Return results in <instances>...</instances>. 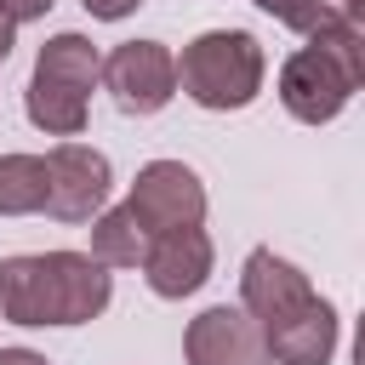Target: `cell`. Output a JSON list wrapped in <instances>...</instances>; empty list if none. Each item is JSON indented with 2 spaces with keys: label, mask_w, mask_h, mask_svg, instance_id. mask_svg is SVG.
Returning <instances> with one entry per match:
<instances>
[{
  "label": "cell",
  "mask_w": 365,
  "mask_h": 365,
  "mask_svg": "<svg viewBox=\"0 0 365 365\" xmlns=\"http://www.w3.org/2000/svg\"><path fill=\"white\" fill-rule=\"evenodd\" d=\"M365 80V23L342 17L279 63V103L302 125H331Z\"/></svg>",
  "instance_id": "obj_1"
},
{
  "label": "cell",
  "mask_w": 365,
  "mask_h": 365,
  "mask_svg": "<svg viewBox=\"0 0 365 365\" xmlns=\"http://www.w3.org/2000/svg\"><path fill=\"white\" fill-rule=\"evenodd\" d=\"M268 80V57L251 29H205L177 57V91L211 114L251 108Z\"/></svg>",
  "instance_id": "obj_2"
},
{
  "label": "cell",
  "mask_w": 365,
  "mask_h": 365,
  "mask_svg": "<svg viewBox=\"0 0 365 365\" xmlns=\"http://www.w3.org/2000/svg\"><path fill=\"white\" fill-rule=\"evenodd\" d=\"M97 80L108 86V97H114L120 114L148 120V114H160L177 97V57L160 40H120L103 57V74Z\"/></svg>",
  "instance_id": "obj_3"
},
{
  "label": "cell",
  "mask_w": 365,
  "mask_h": 365,
  "mask_svg": "<svg viewBox=\"0 0 365 365\" xmlns=\"http://www.w3.org/2000/svg\"><path fill=\"white\" fill-rule=\"evenodd\" d=\"M125 205L148 228V240L171 234V228H200L205 222V182L182 160H148V165H137Z\"/></svg>",
  "instance_id": "obj_4"
},
{
  "label": "cell",
  "mask_w": 365,
  "mask_h": 365,
  "mask_svg": "<svg viewBox=\"0 0 365 365\" xmlns=\"http://www.w3.org/2000/svg\"><path fill=\"white\" fill-rule=\"evenodd\" d=\"M114 194V165L91 143H57L46 154V217L91 222Z\"/></svg>",
  "instance_id": "obj_5"
},
{
  "label": "cell",
  "mask_w": 365,
  "mask_h": 365,
  "mask_svg": "<svg viewBox=\"0 0 365 365\" xmlns=\"http://www.w3.org/2000/svg\"><path fill=\"white\" fill-rule=\"evenodd\" d=\"M46 325H91L114 302V274L86 251H40Z\"/></svg>",
  "instance_id": "obj_6"
},
{
  "label": "cell",
  "mask_w": 365,
  "mask_h": 365,
  "mask_svg": "<svg viewBox=\"0 0 365 365\" xmlns=\"http://www.w3.org/2000/svg\"><path fill=\"white\" fill-rule=\"evenodd\" d=\"M182 359L188 365H268V342H262V325L240 302H217L188 319Z\"/></svg>",
  "instance_id": "obj_7"
},
{
  "label": "cell",
  "mask_w": 365,
  "mask_h": 365,
  "mask_svg": "<svg viewBox=\"0 0 365 365\" xmlns=\"http://www.w3.org/2000/svg\"><path fill=\"white\" fill-rule=\"evenodd\" d=\"M308 297H319L314 291V279L291 262V257H279L274 245H257L245 262H240V308L268 331L274 319H285L291 308H302Z\"/></svg>",
  "instance_id": "obj_8"
},
{
  "label": "cell",
  "mask_w": 365,
  "mask_h": 365,
  "mask_svg": "<svg viewBox=\"0 0 365 365\" xmlns=\"http://www.w3.org/2000/svg\"><path fill=\"white\" fill-rule=\"evenodd\" d=\"M211 234L205 228H171V234H154L148 240V257H143V279L160 302H182L194 297L205 279H211Z\"/></svg>",
  "instance_id": "obj_9"
},
{
  "label": "cell",
  "mask_w": 365,
  "mask_h": 365,
  "mask_svg": "<svg viewBox=\"0 0 365 365\" xmlns=\"http://www.w3.org/2000/svg\"><path fill=\"white\" fill-rule=\"evenodd\" d=\"M262 342H268V365H331L336 342H342V319L325 297H308L302 308L274 319L262 331Z\"/></svg>",
  "instance_id": "obj_10"
},
{
  "label": "cell",
  "mask_w": 365,
  "mask_h": 365,
  "mask_svg": "<svg viewBox=\"0 0 365 365\" xmlns=\"http://www.w3.org/2000/svg\"><path fill=\"white\" fill-rule=\"evenodd\" d=\"M23 114H29V125H40L46 137H80V131H86V114H91V97L74 91V86H57V80L29 74Z\"/></svg>",
  "instance_id": "obj_11"
},
{
  "label": "cell",
  "mask_w": 365,
  "mask_h": 365,
  "mask_svg": "<svg viewBox=\"0 0 365 365\" xmlns=\"http://www.w3.org/2000/svg\"><path fill=\"white\" fill-rule=\"evenodd\" d=\"M91 262H103L108 274L114 268H143V257H148V228L131 217V205H103L97 217H91V251H86Z\"/></svg>",
  "instance_id": "obj_12"
},
{
  "label": "cell",
  "mask_w": 365,
  "mask_h": 365,
  "mask_svg": "<svg viewBox=\"0 0 365 365\" xmlns=\"http://www.w3.org/2000/svg\"><path fill=\"white\" fill-rule=\"evenodd\" d=\"M34 74H40V80H57V86H74V91L91 97V86H97V74H103V51H97L86 34L63 29V34H51V40L40 46Z\"/></svg>",
  "instance_id": "obj_13"
},
{
  "label": "cell",
  "mask_w": 365,
  "mask_h": 365,
  "mask_svg": "<svg viewBox=\"0 0 365 365\" xmlns=\"http://www.w3.org/2000/svg\"><path fill=\"white\" fill-rule=\"evenodd\" d=\"M46 211V154H0V217Z\"/></svg>",
  "instance_id": "obj_14"
},
{
  "label": "cell",
  "mask_w": 365,
  "mask_h": 365,
  "mask_svg": "<svg viewBox=\"0 0 365 365\" xmlns=\"http://www.w3.org/2000/svg\"><path fill=\"white\" fill-rule=\"evenodd\" d=\"M251 6L268 11L274 23H285L291 34H308V40L331 23H342V17L365 23V0H251Z\"/></svg>",
  "instance_id": "obj_15"
},
{
  "label": "cell",
  "mask_w": 365,
  "mask_h": 365,
  "mask_svg": "<svg viewBox=\"0 0 365 365\" xmlns=\"http://www.w3.org/2000/svg\"><path fill=\"white\" fill-rule=\"evenodd\" d=\"M51 6H57V0H0V17L17 29V23H40Z\"/></svg>",
  "instance_id": "obj_16"
},
{
  "label": "cell",
  "mask_w": 365,
  "mask_h": 365,
  "mask_svg": "<svg viewBox=\"0 0 365 365\" xmlns=\"http://www.w3.org/2000/svg\"><path fill=\"white\" fill-rule=\"evenodd\" d=\"M80 6H86V11H91L97 23H120V17H131V11L143 6V0H80Z\"/></svg>",
  "instance_id": "obj_17"
},
{
  "label": "cell",
  "mask_w": 365,
  "mask_h": 365,
  "mask_svg": "<svg viewBox=\"0 0 365 365\" xmlns=\"http://www.w3.org/2000/svg\"><path fill=\"white\" fill-rule=\"evenodd\" d=\"M0 365H51V359L34 348H0Z\"/></svg>",
  "instance_id": "obj_18"
},
{
  "label": "cell",
  "mask_w": 365,
  "mask_h": 365,
  "mask_svg": "<svg viewBox=\"0 0 365 365\" xmlns=\"http://www.w3.org/2000/svg\"><path fill=\"white\" fill-rule=\"evenodd\" d=\"M11 46H17V29H11V23H6V17H0V63H6V57H11Z\"/></svg>",
  "instance_id": "obj_19"
}]
</instances>
